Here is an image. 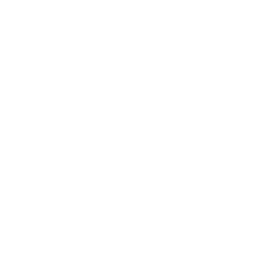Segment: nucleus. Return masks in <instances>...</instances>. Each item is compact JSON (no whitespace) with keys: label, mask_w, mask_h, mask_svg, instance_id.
I'll list each match as a JSON object with an SVG mask.
<instances>
[]
</instances>
